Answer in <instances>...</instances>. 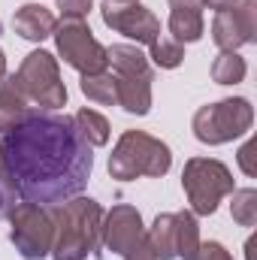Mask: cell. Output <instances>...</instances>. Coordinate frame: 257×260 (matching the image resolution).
Returning a JSON list of instances; mask_svg holds the SVG:
<instances>
[{
  "label": "cell",
  "instance_id": "cell-1",
  "mask_svg": "<svg viewBox=\"0 0 257 260\" xmlns=\"http://www.w3.org/2000/svg\"><path fill=\"white\" fill-rule=\"evenodd\" d=\"M3 167L15 197L55 209L85 191L94 170V145L73 115L30 109L0 139Z\"/></svg>",
  "mask_w": 257,
  "mask_h": 260
},
{
  "label": "cell",
  "instance_id": "cell-2",
  "mask_svg": "<svg viewBox=\"0 0 257 260\" xmlns=\"http://www.w3.org/2000/svg\"><path fill=\"white\" fill-rule=\"evenodd\" d=\"M55 218V242L52 257L55 260H85L97 254L100 248V224L103 209L91 197H73L52 212Z\"/></svg>",
  "mask_w": 257,
  "mask_h": 260
},
{
  "label": "cell",
  "instance_id": "cell-3",
  "mask_svg": "<svg viewBox=\"0 0 257 260\" xmlns=\"http://www.w3.org/2000/svg\"><path fill=\"white\" fill-rule=\"evenodd\" d=\"M170 164H173V154L167 142H160L145 130H124L109 154V176L118 182H130L139 176L160 179L170 170Z\"/></svg>",
  "mask_w": 257,
  "mask_h": 260
},
{
  "label": "cell",
  "instance_id": "cell-4",
  "mask_svg": "<svg viewBox=\"0 0 257 260\" xmlns=\"http://www.w3.org/2000/svg\"><path fill=\"white\" fill-rule=\"evenodd\" d=\"M9 82L24 100L37 103L46 112H52V109L67 103V88L61 82V70H58V61H55L52 52H43V49L30 52L21 61L18 73L9 76Z\"/></svg>",
  "mask_w": 257,
  "mask_h": 260
},
{
  "label": "cell",
  "instance_id": "cell-5",
  "mask_svg": "<svg viewBox=\"0 0 257 260\" xmlns=\"http://www.w3.org/2000/svg\"><path fill=\"white\" fill-rule=\"evenodd\" d=\"M254 124V106L245 97H227L212 106H200L194 115V136L206 145H224Z\"/></svg>",
  "mask_w": 257,
  "mask_h": 260
},
{
  "label": "cell",
  "instance_id": "cell-6",
  "mask_svg": "<svg viewBox=\"0 0 257 260\" xmlns=\"http://www.w3.org/2000/svg\"><path fill=\"white\" fill-rule=\"evenodd\" d=\"M182 188L188 194L194 215H215L218 203L233 194V176L221 160L191 157L182 170Z\"/></svg>",
  "mask_w": 257,
  "mask_h": 260
},
{
  "label": "cell",
  "instance_id": "cell-7",
  "mask_svg": "<svg viewBox=\"0 0 257 260\" xmlns=\"http://www.w3.org/2000/svg\"><path fill=\"white\" fill-rule=\"evenodd\" d=\"M6 218L12 224L9 239L24 260H43L52 254L55 218H52L49 209H43L37 203H15Z\"/></svg>",
  "mask_w": 257,
  "mask_h": 260
},
{
  "label": "cell",
  "instance_id": "cell-8",
  "mask_svg": "<svg viewBox=\"0 0 257 260\" xmlns=\"http://www.w3.org/2000/svg\"><path fill=\"white\" fill-rule=\"evenodd\" d=\"M145 245L157 260L194 257L200 248V227L194 212H164L154 218V224L145 230Z\"/></svg>",
  "mask_w": 257,
  "mask_h": 260
},
{
  "label": "cell",
  "instance_id": "cell-9",
  "mask_svg": "<svg viewBox=\"0 0 257 260\" xmlns=\"http://www.w3.org/2000/svg\"><path fill=\"white\" fill-rule=\"evenodd\" d=\"M55 46L64 64L79 70L82 76L88 73H103L106 70V49L91 37V27L85 18H61L55 24Z\"/></svg>",
  "mask_w": 257,
  "mask_h": 260
},
{
  "label": "cell",
  "instance_id": "cell-10",
  "mask_svg": "<svg viewBox=\"0 0 257 260\" xmlns=\"http://www.w3.org/2000/svg\"><path fill=\"white\" fill-rule=\"evenodd\" d=\"M100 15H103V24H106V27H112V30L124 34V37L136 40V43L151 46V43L160 37V21H157V15H154L151 9L139 6L136 0H130V3L103 0Z\"/></svg>",
  "mask_w": 257,
  "mask_h": 260
},
{
  "label": "cell",
  "instance_id": "cell-11",
  "mask_svg": "<svg viewBox=\"0 0 257 260\" xmlns=\"http://www.w3.org/2000/svg\"><path fill=\"white\" fill-rule=\"evenodd\" d=\"M212 40L221 52H236L257 40V3L242 0L224 12L215 15L212 21Z\"/></svg>",
  "mask_w": 257,
  "mask_h": 260
},
{
  "label": "cell",
  "instance_id": "cell-12",
  "mask_svg": "<svg viewBox=\"0 0 257 260\" xmlns=\"http://www.w3.org/2000/svg\"><path fill=\"white\" fill-rule=\"evenodd\" d=\"M145 239V227H142V215L127 206L118 203L112 206V212H106L103 224H100V242L112 251V254H130L139 242Z\"/></svg>",
  "mask_w": 257,
  "mask_h": 260
},
{
  "label": "cell",
  "instance_id": "cell-13",
  "mask_svg": "<svg viewBox=\"0 0 257 260\" xmlns=\"http://www.w3.org/2000/svg\"><path fill=\"white\" fill-rule=\"evenodd\" d=\"M170 34L176 43H197L203 37V3L200 0H170Z\"/></svg>",
  "mask_w": 257,
  "mask_h": 260
},
{
  "label": "cell",
  "instance_id": "cell-14",
  "mask_svg": "<svg viewBox=\"0 0 257 260\" xmlns=\"http://www.w3.org/2000/svg\"><path fill=\"white\" fill-rule=\"evenodd\" d=\"M55 24H58L55 12L46 9V6H40V3H24L15 12V18H12L15 34L24 37V40H30V43H40V40L52 37L55 34Z\"/></svg>",
  "mask_w": 257,
  "mask_h": 260
},
{
  "label": "cell",
  "instance_id": "cell-15",
  "mask_svg": "<svg viewBox=\"0 0 257 260\" xmlns=\"http://www.w3.org/2000/svg\"><path fill=\"white\" fill-rule=\"evenodd\" d=\"M115 76L118 85V106H124L130 115H148L151 109V73L145 76Z\"/></svg>",
  "mask_w": 257,
  "mask_h": 260
},
{
  "label": "cell",
  "instance_id": "cell-16",
  "mask_svg": "<svg viewBox=\"0 0 257 260\" xmlns=\"http://www.w3.org/2000/svg\"><path fill=\"white\" fill-rule=\"evenodd\" d=\"M106 61L112 64V73H118V76H145V73H151L148 58L136 46H112V49H106Z\"/></svg>",
  "mask_w": 257,
  "mask_h": 260
},
{
  "label": "cell",
  "instance_id": "cell-17",
  "mask_svg": "<svg viewBox=\"0 0 257 260\" xmlns=\"http://www.w3.org/2000/svg\"><path fill=\"white\" fill-rule=\"evenodd\" d=\"M82 94L100 106H115L118 103V85H115V76L112 73H88L82 76Z\"/></svg>",
  "mask_w": 257,
  "mask_h": 260
},
{
  "label": "cell",
  "instance_id": "cell-18",
  "mask_svg": "<svg viewBox=\"0 0 257 260\" xmlns=\"http://www.w3.org/2000/svg\"><path fill=\"white\" fill-rule=\"evenodd\" d=\"M27 112H30L27 100H24V97L12 88V82L6 79V82L0 85V130H3V133L12 130Z\"/></svg>",
  "mask_w": 257,
  "mask_h": 260
},
{
  "label": "cell",
  "instance_id": "cell-19",
  "mask_svg": "<svg viewBox=\"0 0 257 260\" xmlns=\"http://www.w3.org/2000/svg\"><path fill=\"white\" fill-rule=\"evenodd\" d=\"M245 73H248V64L236 52H221L212 64V79L218 85H236V82L245 79Z\"/></svg>",
  "mask_w": 257,
  "mask_h": 260
},
{
  "label": "cell",
  "instance_id": "cell-20",
  "mask_svg": "<svg viewBox=\"0 0 257 260\" xmlns=\"http://www.w3.org/2000/svg\"><path fill=\"white\" fill-rule=\"evenodd\" d=\"M73 118H76L82 136H85L91 145H106V142H109V121H106L100 112H94V109H79Z\"/></svg>",
  "mask_w": 257,
  "mask_h": 260
},
{
  "label": "cell",
  "instance_id": "cell-21",
  "mask_svg": "<svg viewBox=\"0 0 257 260\" xmlns=\"http://www.w3.org/2000/svg\"><path fill=\"white\" fill-rule=\"evenodd\" d=\"M230 215H233V221H236L239 227H254V224H257V191H254V188L233 191Z\"/></svg>",
  "mask_w": 257,
  "mask_h": 260
},
{
  "label": "cell",
  "instance_id": "cell-22",
  "mask_svg": "<svg viewBox=\"0 0 257 260\" xmlns=\"http://www.w3.org/2000/svg\"><path fill=\"white\" fill-rule=\"evenodd\" d=\"M151 61L160 67V70H176V67L185 61V49H182V43H176L170 37H157L151 43Z\"/></svg>",
  "mask_w": 257,
  "mask_h": 260
},
{
  "label": "cell",
  "instance_id": "cell-23",
  "mask_svg": "<svg viewBox=\"0 0 257 260\" xmlns=\"http://www.w3.org/2000/svg\"><path fill=\"white\" fill-rule=\"evenodd\" d=\"M12 206H15V191L9 185V176H6V167H3V154H0V218H6Z\"/></svg>",
  "mask_w": 257,
  "mask_h": 260
},
{
  "label": "cell",
  "instance_id": "cell-24",
  "mask_svg": "<svg viewBox=\"0 0 257 260\" xmlns=\"http://www.w3.org/2000/svg\"><path fill=\"white\" fill-rule=\"evenodd\" d=\"M188 260H233V257H230V251L221 242H200V248Z\"/></svg>",
  "mask_w": 257,
  "mask_h": 260
},
{
  "label": "cell",
  "instance_id": "cell-25",
  "mask_svg": "<svg viewBox=\"0 0 257 260\" xmlns=\"http://www.w3.org/2000/svg\"><path fill=\"white\" fill-rule=\"evenodd\" d=\"M58 9L64 12V18H85L94 9V0H58Z\"/></svg>",
  "mask_w": 257,
  "mask_h": 260
},
{
  "label": "cell",
  "instance_id": "cell-26",
  "mask_svg": "<svg viewBox=\"0 0 257 260\" xmlns=\"http://www.w3.org/2000/svg\"><path fill=\"white\" fill-rule=\"evenodd\" d=\"M254 148H257V142H254V139H248V142H245V145L239 148V167H242V173H245V176H257Z\"/></svg>",
  "mask_w": 257,
  "mask_h": 260
},
{
  "label": "cell",
  "instance_id": "cell-27",
  "mask_svg": "<svg viewBox=\"0 0 257 260\" xmlns=\"http://www.w3.org/2000/svg\"><path fill=\"white\" fill-rule=\"evenodd\" d=\"M124 260H157V257L151 254V248H148V245H145V239H142L130 254H124Z\"/></svg>",
  "mask_w": 257,
  "mask_h": 260
},
{
  "label": "cell",
  "instance_id": "cell-28",
  "mask_svg": "<svg viewBox=\"0 0 257 260\" xmlns=\"http://www.w3.org/2000/svg\"><path fill=\"white\" fill-rule=\"evenodd\" d=\"M203 6H209V9H215V12H224V9H230V6H236L239 0H200Z\"/></svg>",
  "mask_w": 257,
  "mask_h": 260
},
{
  "label": "cell",
  "instance_id": "cell-29",
  "mask_svg": "<svg viewBox=\"0 0 257 260\" xmlns=\"http://www.w3.org/2000/svg\"><path fill=\"white\" fill-rule=\"evenodd\" d=\"M245 260H254V239H248V245H245Z\"/></svg>",
  "mask_w": 257,
  "mask_h": 260
},
{
  "label": "cell",
  "instance_id": "cell-30",
  "mask_svg": "<svg viewBox=\"0 0 257 260\" xmlns=\"http://www.w3.org/2000/svg\"><path fill=\"white\" fill-rule=\"evenodd\" d=\"M0 79H6V55H3V49H0Z\"/></svg>",
  "mask_w": 257,
  "mask_h": 260
},
{
  "label": "cell",
  "instance_id": "cell-31",
  "mask_svg": "<svg viewBox=\"0 0 257 260\" xmlns=\"http://www.w3.org/2000/svg\"><path fill=\"white\" fill-rule=\"evenodd\" d=\"M118 3H130V0H118Z\"/></svg>",
  "mask_w": 257,
  "mask_h": 260
}]
</instances>
